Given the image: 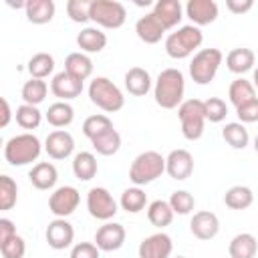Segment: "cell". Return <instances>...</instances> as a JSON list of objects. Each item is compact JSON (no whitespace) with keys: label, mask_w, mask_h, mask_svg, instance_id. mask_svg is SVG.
<instances>
[{"label":"cell","mask_w":258,"mask_h":258,"mask_svg":"<svg viewBox=\"0 0 258 258\" xmlns=\"http://www.w3.org/2000/svg\"><path fill=\"white\" fill-rule=\"evenodd\" d=\"M54 2L52 0H28L24 2V14L28 18V22L32 24H46L52 20L54 16Z\"/></svg>","instance_id":"22"},{"label":"cell","mask_w":258,"mask_h":258,"mask_svg":"<svg viewBox=\"0 0 258 258\" xmlns=\"http://www.w3.org/2000/svg\"><path fill=\"white\" fill-rule=\"evenodd\" d=\"M135 32L139 36V40H143L145 44H157L163 34H165V28L161 26V22L153 16V12L141 16L137 22H135Z\"/></svg>","instance_id":"20"},{"label":"cell","mask_w":258,"mask_h":258,"mask_svg":"<svg viewBox=\"0 0 258 258\" xmlns=\"http://www.w3.org/2000/svg\"><path fill=\"white\" fill-rule=\"evenodd\" d=\"M236 115H238V123H256L258 121V99H252L240 107H236Z\"/></svg>","instance_id":"45"},{"label":"cell","mask_w":258,"mask_h":258,"mask_svg":"<svg viewBox=\"0 0 258 258\" xmlns=\"http://www.w3.org/2000/svg\"><path fill=\"white\" fill-rule=\"evenodd\" d=\"M256 62V54L252 48H232L226 56V64H228V71H232L234 75H244L248 71H252Z\"/></svg>","instance_id":"23"},{"label":"cell","mask_w":258,"mask_h":258,"mask_svg":"<svg viewBox=\"0 0 258 258\" xmlns=\"http://www.w3.org/2000/svg\"><path fill=\"white\" fill-rule=\"evenodd\" d=\"M40 151H42V145L36 135L20 133V135L8 139V143L4 145V159L14 167H22V165L36 161Z\"/></svg>","instance_id":"2"},{"label":"cell","mask_w":258,"mask_h":258,"mask_svg":"<svg viewBox=\"0 0 258 258\" xmlns=\"http://www.w3.org/2000/svg\"><path fill=\"white\" fill-rule=\"evenodd\" d=\"M222 137L224 141L234 147V149H246L248 143H250V133L248 129L242 125V123H226L224 129H222Z\"/></svg>","instance_id":"34"},{"label":"cell","mask_w":258,"mask_h":258,"mask_svg":"<svg viewBox=\"0 0 258 258\" xmlns=\"http://www.w3.org/2000/svg\"><path fill=\"white\" fill-rule=\"evenodd\" d=\"M14 234H16L14 222L8 220V218H0V248H2V244H4L8 238H12Z\"/></svg>","instance_id":"48"},{"label":"cell","mask_w":258,"mask_h":258,"mask_svg":"<svg viewBox=\"0 0 258 258\" xmlns=\"http://www.w3.org/2000/svg\"><path fill=\"white\" fill-rule=\"evenodd\" d=\"M87 210L95 220L109 222L119 210L117 202L113 200L111 191L107 187H91L87 194Z\"/></svg>","instance_id":"9"},{"label":"cell","mask_w":258,"mask_h":258,"mask_svg":"<svg viewBox=\"0 0 258 258\" xmlns=\"http://www.w3.org/2000/svg\"><path fill=\"white\" fill-rule=\"evenodd\" d=\"M147 220L155 228H165L173 222V212H171V208L165 200H155L147 208Z\"/></svg>","instance_id":"36"},{"label":"cell","mask_w":258,"mask_h":258,"mask_svg":"<svg viewBox=\"0 0 258 258\" xmlns=\"http://www.w3.org/2000/svg\"><path fill=\"white\" fill-rule=\"evenodd\" d=\"M0 147H4V141H2V137H0Z\"/></svg>","instance_id":"50"},{"label":"cell","mask_w":258,"mask_h":258,"mask_svg":"<svg viewBox=\"0 0 258 258\" xmlns=\"http://www.w3.org/2000/svg\"><path fill=\"white\" fill-rule=\"evenodd\" d=\"M50 91L52 95L58 99V101H71V99H77L81 93H83V81L75 79L73 75H69L67 71H60L52 77L50 81Z\"/></svg>","instance_id":"16"},{"label":"cell","mask_w":258,"mask_h":258,"mask_svg":"<svg viewBox=\"0 0 258 258\" xmlns=\"http://www.w3.org/2000/svg\"><path fill=\"white\" fill-rule=\"evenodd\" d=\"M189 230L198 240H212L220 232V220L214 212L202 210V212L194 214V218L189 222Z\"/></svg>","instance_id":"17"},{"label":"cell","mask_w":258,"mask_h":258,"mask_svg":"<svg viewBox=\"0 0 258 258\" xmlns=\"http://www.w3.org/2000/svg\"><path fill=\"white\" fill-rule=\"evenodd\" d=\"M228 97H230V103L234 107H240V105H244V103H248L252 99H258L256 97V91H254V85L250 81L242 79V77L236 79V81H232V85L228 89Z\"/></svg>","instance_id":"33"},{"label":"cell","mask_w":258,"mask_h":258,"mask_svg":"<svg viewBox=\"0 0 258 258\" xmlns=\"http://www.w3.org/2000/svg\"><path fill=\"white\" fill-rule=\"evenodd\" d=\"M89 99L93 105H97L105 113L121 111L125 105V97L121 89L107 77H95L89 85Z\"/></svg>","instance_id":"3"},{"label":"cell","mask_w":258,"mask_h":258,"mask_svg":"<svg viewBox=\"0 0 258 258\" xmlns=\"http://www.w3.org/2000/svg\"><path fill=\"white\" fill-rule=\"evenodd\" d=\"M169 208H171V212L173 214H179V216H185V214H189L191 210H194V206H196V200H194V196L189 194V191H185V189H177V191H173L171 196H169Z\"/></svg>","instance_id":"42"},{"label":"cell","mask_w":258,"mask_h":258,"mask_svg":"<svg viewBox=\"0 0 258 258\" xmlns=\"http://www.w3.org/2000/svg\"><path fill=\"white\" fill-rule=\"evenodd\" d=\"M175 258H185V256H175Z\"/></svg>","instance_id":"51"},{"label":"cell","mask_w":258,"mask_h":258,"mask_svg":"<svg viewBox=\"0 0 258 258\" xmlns=\"http://www.w3.org/2000/svg\"><path fill=\"white\" fill-rule=\"evenodd\" d=\"M77 44L83 52H101L107 46V36L95 26H87L77 34Z\"/></svg>","instance_id":"25"},{"label":"cell","mask_w":258,"mask_h":258,"mask_svg":"<svg viewBox=\"0 0 258 258\" xmlns=\"http://www.w3.org/2000/svg\"><path fill=\"white\" fill-rule=\"evenodd\" d=\"M64 71L79 81H87L93 75V60L85 52H71L64 58Z\"/></svg>","instance_id":"26"},{"label":"cell","mask_w":258,"mask_h":258,"mask_svg":"<svg viewBox=\"0 0 258 258\" xmlns=\"http://www.w3.org/2000/svg\"><path fill=\"white\" fill-rule=\"evenodd\" d=\"M97 157L91 153V151H79L75 157H73V173L77 179L81 181H89L97 175Z\"/></svg>","instance_id":"27"},{"label":"cell","mask_w":258,"mask_h":258,"mask_svg":"<svg viewBox=\"0 0 258 258\" xmlns=\"http://www.w3.org/2000/svg\"><path fill=\"white\" fill-rule=\"evenodd\" d=\"M222 60H224L222 50H218V48H202V50H198L194 54V58L189 62V77L198 85H208V83L214 81Z\"/></svg>","instance_id":"7"},{"label":"cell","mask_w":258,"mask_h":258,"mask_svg":"<svg viewBox=\"0 0 258 258\" xmlns=\"http://www.w3.org/2000/svg\"><path fill=\"white\" fill-rule=\"evenodd\" d=\"M89 4L91 0H69L67 2V14L73 22H87L89 20Z\"/></svg>","instance_id":"44"},{"label":"cell","mask_w":258,"mask_h":258,"mask_svg":"<svg viewBox=\"0 0 258 258\" xmlns=\"http://www.w3.org/2000/svg\"><path fill=\"white\" fill-rule=\"evenodd\" d=\"M44 151L48 153V157L52 159H67L73 151H75V139L69 131L64 129H56L50 131L44 139Z\"/></svg>","instance_id":"13"},{"label":"cell","mask_w":258,"mask_h":258,"mask_svg":"<svg viewBox=\"0 0 258 258\" xmlns=\"http://www.w3.org/2000/svg\"><path fill=\"white\" fill-rule=\"evenodd\" d=\"M71 258H101V252L93 242H79L73 246Z\"/></svg>","instance_id":"46"},{"label":"cell","mask_w":258,"mask_h":258,"mask_svg":"<svg viewBox=\"0 0 258 258\" xmlns=\"http://www.w3.org/2000/svg\"><path fill=\"white\" fill-rule=\"evenodd\" d=\"M12 121V109H10V103L0 97V129H4L8 123Z\"/></svg>","instance_id":"49"},{"label":"cell","mask_w":258,"mask_h":258,"mask_svg":"<svg viewBox=\"0 0 258 258\" xmlns=\"http://www.w3.org/2000/svg\"><path fill=\"white\" fill-rule=\"evenodd\" d=\"M91 145H93V149H95L99 155L109 157V155H115V153L119 151V147H121V135H119V131L113 127V129H107L105 133L97 135L95 139H91Z\"/></svg>","instance_id":"29"},{"label":"cell","mask_w":258,"mask_h":258,"mask_svg":"<svg viewBox=\"0 0 258 258\" xmlns=\"http://www.w3.org/2000/svg\"><path fill=\"white\" fill-rule=\"evenodd\" d=\"M224 204L232 210H246L254 204V194L248 185H232L224 194Z\"/></svg>","instance_id":"31"},{"label":"cell","mask_w":258,"mask_h":258,"mask_svg":"<svg viewBox=\"0 0 258 258\" xmlns=\"http://www.w3.org/2000/svg\"><path fill=\"white\" fill-rule=\"evenodd\" d=\"M202 107H204V117L210 123H220L228 115V105L220 97H210V99L202 101Z\"/></svg>","instance_id":"38"},{"label":"cell","mask_w":258,"mask_h":258,"mask_svg":"<svg viewBox=\"0 0 258 258\" xmlns=\"http://www.w3.org/2000/svg\"><path fill=\"white\" fill-rule=\"evenodd\" d=\"M79 202H81V194H79L77 187H73V185H60V187H56L50 194V198H48V210L56 218H67V216H71L79 208Z\"/></svg>","instance_id":"10"},{"label":"cell","mask_w":258,"mask_h":258,"mask_svg":"<svg viewBox=\"0 0 258 258\" xmlns=\"http://www.w3.org/2000/svg\"><path fill=\"white\" fill-rule=\"evenodd\" d=\"M18 200V185L10 175H0V210H12Z\"/></svg>","instance_id":"39"},{"label":"cell","mask_w":258,"mask_h":258,"mask_svg":"<svg viewBox=\"0 0 258 258\" xmlns=\"http://www.w3.org/2000/svg\"><path fill=\"white\" fill-rule=\"evenodd\" d=\"M202 42H204L202 30L194 24H185V26H179L175 32H171L165 38V52L171 58L181 60V58H187L189 54H194V50L200 48Z\"/></svg>","instance_id":"4"},{"label":"cell","mask_w":258,"mask_h":258,"mask_svg":"<svg viewBox=\"0 0 258 258\" xmlns=\"http://www.w3.org/2000/svg\"><path fill=\"white\" fill-rule=\"evenodd\" d=\"M125 89L135 97H145L151 89V77L141 67H131L125 73Z\"/></svg>","instance_id":"24"},{"label":"cell","mask_w":258,"mask_h":258,"mask_svg":"<svg viewBox=\"0 0 258 258\" xmlns=\"http://www.w3.org/2000/svg\"><path fill=\"white\" fill-rule=\"evenodd\" d=\"M163 171H165V157L157 151H143L133 159L129 167V179L137 187H141L161 177Z\"/></svg>","instance_id":"5"},{"label":"cell","mask_w":258,"mask_h":258,"mask_svg":"<svg viewBox=\"0 0 258 258\" xmlns=\"http://www.w3.org/2000/svg\"><path fill=\"white\" fill-rule=\"evenodd\" d=\"M52 71H54V58H52L48 52H36V54L28 60L30 79H40V81H44Z\"/></svg>","instance_id":"37"},{"label":"cell","mask_w":258,"mask_h":258,"mask_svg":"<svg viewBox=\"0 0 258 258\" xmlns=\"http://www.w3.org/2000/svg\"><path fill=\"white\" fill-rule=\"evenodd\" d=\"M89 20L103 28H121L127 20V10L117 0H91Z\"/></svg>","instance_id":"6"},{"label":"cell","mask_w":258,"mask_h":258,"mask_svg":"<svg viewBox=\"0 0 258 258\" xmlns=\"http://www.w3.org/2000/svg\"><path fill=\"white\" fill-rule=\"evenodd\" d=\"M16 123L22 129H36L42 123V113L38 111V107L32 105H20L16 109Z\"/></svg>","instance_id":"41"},{"label":"cell","mask_w":258,"mask_h":258,"mask_svg":"<svg viewBox=\"0 0 258 258\" xmlns=\"http://www.w3.org/2000/svg\"><path fill=\"white\" fill-rule=\"evenodd\" d=\"M46 242L52 250H64L73 244L75 240V228L64 220V218H54L46 226Z\"/></svg>","instance_id":"15"},{"label":"cell","mask_w":258,"mask_h":258,"mask_svg":"<svg viewBox=\"0 0 258 258\" xmlns=\"http://www.w3.org/2000/svg\"><path fill=\"white\" fill-rule=\"evenodd\" d=\"M44 117H46V121H48L52 127H56V129L69 127V125L73 123V119H75V109H73L69 103H64V101H56V103H52V105L48 107V111L44 113Z\"/></svg>","instance_id":"30"},{"label":"cell","mask_w":258,"mask_h":258,"mask_svg":"<svg viewBox=\"0 0 258 258\" xmlns=\"http://www.w3.org/2000/svg\"><path fill=\"white\" fill-rule=\"evenodd\" d=\"M177 117L181 123V133L187 141H198L204 135L206 117H204V107L200 99L181 101V105L177 107Z\"/></svg>","instance_id":"8"},{"label":"cell","mask_w":258,"mask_h":258,"mask_svg":"<svg viewBox=\"0 0 258 258\" xmlns=\"http://www.w3.org/2000/svg\"><path fill=\"white\" fill-rule=\"evenodd\" d=\"M153 16L161 22L165 30L175 28L183 18V8L179 0H157L153 4Z\"/></svg>","instance_id":"19"},{"label":"cell","mask_w":258,"mask_h":258,"mask_svg":"<svg viewBox=\"0 0 258 258\" xmlns=\"http://www.w3.org/2000/svg\"><path fill=\"white\" fill-rule=\"evenodd\" d=\"M125 228L117 222H105L97 232H95V246L99 252H115L125 244Z\"/></svg>","instance_id":"11"},{"label":"cell","mask_w":258,"mask_h":258,"mask_svg":"<svg viewBox=\"0 0 258 258\" xmlns=\"http://www.w3.org/2000/svg\"><path fill=\"white\" fill-rule=\"evenodd\" d=\"M256 250H258L256 238L252 234H248V232L234 236L230 240V246H228L230 258H254L256 256Z\"/></svg>","instance_id":"28"},{"label":"cell","mask_w":258,"mask_h":258,"mask_svg":"<svg viewBox=\"0 0 258 258\" xmlns=\"http://www.w3.org/2000/svg\"><path fill=\"white\" fill-rule=\"evenodd\" d=\"M119 204H121V208H123L127 214H139V212L145 210V206H147V194H145L141 187H137V185L127 187V189L121 194Z\"/></svg>","instance_id":"35"},{"label":"cell","mask_w":258,"mask_h":258,"mask_svg":"<svg viewBox=\"0 0 258 258\" xmlns=\"http://www.w3.org/2000/svg\"><path fill=\"white\" fill-rule=\"evenodd\" d=\"M165 171L177 181L187 179L194 171V155L187 149H173L165 157Z\"/></svg>","instance_id":"14"},{"label":"cell","mask_w":258,"mask_h":258,"mask_svg":"<svg viewBox=\"0 0 258 258\" xmlns=\"http://www.w3.org/2000/svg\"><path fill=\"white\" fill-rule=\"evenodd\" d=\"M183 91H185L183 73L179 69H163L157 75L153 97L161 109H177L183 101Z\"/></svg>","instance_id":"1"},{"label":"cell","mask_w":258,"mask_h":258,"mask_svg":"<svg viewBox=\"0 0 258 258\" xmlns=\"http://www.w3.org/2000/svg\"><path fill=\"white\" fill-rule=\"evenodd\" d=\"M107 129H113V123H111V119H109L107 115H103V113L91 115V117H87L85 123H83V133H85V137H89V139H95L97 135L105 133Z\"/></svg>","instance_id":"40"},{"label":"cell","mask_w":258,"mask_h":258,"mask_svg":"<svg viewBox=\"0 0 258 258\" xmlns=\"http://www.w3.org/2000/svg\"><path fill=\"white\" fill-rule=\"evenodd\" d=\"M185 16L198 28L212 24L218 18V4L214 0H189L185 4Z\"/></svg>","instance_id":"18"},{"label":"cell","mask_w":258,"mask_h":258,"mask_svg":"<svg viewBox=\"0 0 258 258\" xmlns=\"http://www.w3.org/2000/svg\"><path fill=\"white\" fill-rule=\"evenodd\" d=\"M0 254H2L4 258H24V254H26V242L22 240V236L14 234L12 238H8V240L2 244Z\"/></svg>","instance_id":"43"},{"label":"cell","mask_w":258,"mask_h":258,"mask_svg":"<svg viewBox=\"0 0 258 258\" xmlns=\"http://www.w3.org/2000/svg\"><path fill=\"white\" fill-rule=\"evenodd\" d=\"M254 6V0H226V8L234 14H244Z\"/></svg>","instance_id":"47"},{"label":"cell","mask_w":258,"mask_h":258,"mask_svg":"<svg viewBox=\"0 0 258 258\" xmlns=\"http://www.w3.org/2000/svg\"><path fill=\"white\" fill-rule=\"evenodd\" d=\"M28 179L36 189H52L58 179V171L50 161H40L28 171Z\"/></svg>","instance_id":"21"},{"label":"cell","mask_w":258,"mask_h":258,"mask_svg":"<svg viewBox=\"0 0 258 258\" xmlns=\"http://www.w3.org/2000/svg\"><path fill=\"white\" fill-rule=\"evenodd\" d=\"M46 93H48V85H46V81H40V79L26 81L20 91L24 105H32V107H38L46 99Z\"/></svg>","instance_id":"32"},{"label":"cell","mask_w":258,"mask_h":258,"mask_svg":"<svg viewBox=\"0 0 258 258\" xmlns=\"http://www.w3.org/2000/svg\"><path fill=\"white\" fill-rule=\"evenodd\" d=\"M139 258H169L173 252V242L165 232L151 234L139 244Z\"/></svg>","instance_id":"12"}]
</instances>
